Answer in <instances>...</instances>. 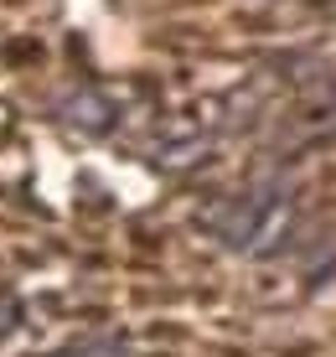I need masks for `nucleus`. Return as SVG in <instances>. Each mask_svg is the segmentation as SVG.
Listing matches in <instances>:
<instances>
[{
    "label": "nucleus",
    "mask_w": 336,
    "mask_h": 357,
    "mask_svg": "<svg viewBox=\"0 0 336 357\" xmlns=\"http://www.w3.org/2000/svg\"><path fill=\"white\" fill-rule=\"evenodd\" d=\"M275 213H280V197L248 192V197H238V202L222 207V213L213 218V228H217L222 243H233V249H254V238L275 223Z\"/></svg>",
    "instance_id": "obj_1"
},
{
    "label": "nucleus",
    "mask_w": 336,
    "mask_h": 357,
    "mask_svg": "<svg viewBox=\"0 0 336 357\" xmlns=\"http://www.w3.org/2000/svg\"><path fill=\"white\" fill-rule=\"evenodd\" d=\"M68 119H78V125H89V130H104L109 125V104H104V98H93V93H83V98H72V104H68Z\"/></svg>",
    "instance_id": "obj_2"
},
{
    "label": "nucleus",
    "mask_w": 336,
    "mask_h": 357,
    "mask_svg": "<svg viewBox=\"0 0 336 357\" xmlns=\"http://www.w3.org/2000/svg\"><path fill=\"white\" fill-rule=\"evenodd\" d=\"M57 357H119V347H78V352H57Z\"/></svg>",
    "instance_id": "obj_3"
}]
</instances>
